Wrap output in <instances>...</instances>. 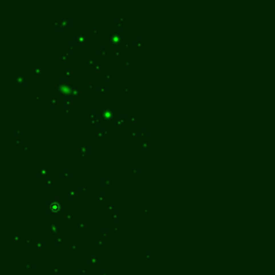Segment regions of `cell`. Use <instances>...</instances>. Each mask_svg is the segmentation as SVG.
Instances as JSON below:
<instances>
[{
    "label": "cell",
    "mask_w": 275,
    "mask_h": 275,
    "mask_svg": "<svg viewBox=\"0 0 275 275\" xmlns=\"http://www.w3.org/2000/svg\"><path fill=\"white\" fill-rule=\"evenodd\" d=\"M62 208L61 204L58 202H52L49 205V209L52 212H58Z\"/></svg>",
    "instance_id": "obj_1"
}]
</instances>
